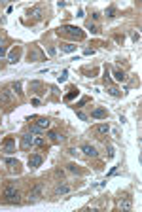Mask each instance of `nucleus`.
Segmentation results:
<instances>
[{"mask_svg":"<svg viewBox=\"0 0 142 212\" xmlns=\"http://www.w3.org/2000/svg\"><path fill=\"white\" fill-rule=\"evenodd\" d=\"M11 91H14V93H23V91H21V81H14V83H11Z\"/></svg>","mask_w":142,"mask_h":212,"instance_id":"obj_23","label":"nucleus"},{"mask_svg":"<svg viewBox=\"0 0 142 212\" xmlns=\"http://www.w3.org/2000/svg\"><path fill=\"white\" fill-rule=\"evenodd\" d=\"M91 117L93 119H106V117H108V112H106L104 108H95L91 112Z\"/></svg>","mask_w":142,"mask_h":212,"instance_id":"obj_10","label":"nucleus"},{"mask_svg":"<svg viewBox=\"0 0 142 212\" xmlns=\"http://www.w3.org/2000/svg\"><path fill=\"white\" fill-rule=\"evenodd\" d=\"M4 55H6V47H4V45H0V57H4Z\"/></svg>","mask_w":142,"mask_h":212,"instance_id":"obj_35","label":"nucleus"},{"mask_svg":"<svg viewBox=\"0 0 142 212\" xmlns=\"http://www.w3.org/2000/svg\"><path fill=\"white\" fill-rule=\"evenodd\" d=\"M61 51L63 53H72V51H76V45L74 44H61Z\"/></svg>","mask_w":142,"mask_h":212,"instance_id":"obj_19","label":"nucleus"},{"mask_svg":"<svg viewBox=\"0 0 142 212\" xmlns=\"http://www.w3.org/2000/svg\"><path fill=\"white\" fill-rule=\"evenodd\" d=\"M87 28H89L93 34H97V32H99V27H97V25H93V23H87Z\"/></svg>","mask_w":142,"mask_h":212,"instance_id":"obj_26","label":"nucleus"},{"mask_svg":"<svg viewBox=\"0 0 142 212\" xmlns=\"http://www.w3.org/2000/svg\"><path fill=\"white\" fill-rule=\"evenodd\" d=\"M140 40V34H138V32H133V42H138Z\"/></svg>","mask_w":142,"mask_h":212,"instance_id":"obj_31","label":"nucleus"},{"mask_svg":"<svg viewBox=\"0 0 142 212\" xmlns=\"http://www.w3.org/2000/svg\"><path fill=\"white\" fill-rule=\"evenodd\" d=\"M27 15L28 17H32V19H42V15H44V8H42V6H36V8H30L27 12Z\"/></svg>","mask_w":142,"mask_h":212,"instance_id":"obj_6","label":"nucleus"},{"mask_svg":"<svg viewBox=\"0 0 142 212\" xmlns=\"http://www.w3.org/2000/svg\"><path fill=\"white\" fill-rule=\"evenodd\" d=\"M104 15H106V17H114V15H116V6H108L106 12H104Z\"/></svg>","mask_w":142,"mask_h":212,"instance_id":"obj_22","label":"nucleus"},{"mask_svg":"<svg viewBox=\"0 0 142 212\" xmlns=\"http://www.w3.org/2000/svg\"><path fill=\"white\" fill-rule=\"evenodd\" d=\"M93 131H95L97 135H106V133L110 131V125H108V123H99V125H95Z\"/></svg>","mask_w":142,"mask_h":212,"instance_id":"obj_14","label":"nucleus"},{"mask_svg":"<svg viewBox=\"0 0 142 212\" xmlns=\"http://www.w3.org/2000/svg\"><path fill=\"white\" fill-rule=\"evenodd\" d=\"M34 138H36V136L32 135V133L23 135V136H21V148L27 150V148H30V146H34Z\"/></svg>","mask_w":142,"mask_h":212,"instance_id":"obj_5","label":"nucleus"},{"mask_svg":"<svg viewBox=\"0 0 142 212\" xmlns=\"http://www.w3.org/2000/svg\"><path fill=\"white\" fill-rule=\"evenodd\" d=\"M0 102L2 104H11L14 102V91L11 89H2L0 91Z\"/></svg>","mask_w":142,"mask_h":212,"instance_id":"obj_4","label":"nucleus"},{"mask_svg":"<svg viewBox=\"0 0 142 212\" xmlns=\"http://www.w3.org/2000/svg\"><path fill=\"white\" fill-rule=\"evenodd\" d=\"M2 201H4V203H8V205H17L19 201H21V199H19V191L15 190L14 186H8V188H6L4 190V195H2Z\"/></svg>","mask_w":142,"mask_h":212,"instance_id":"obj_2","label":"nucleus"},{"mask_svg":"<svg viewBox=\"0 0 142 212\" xmlns=\"http://www.w3.org/2000/svg\"><path fill=\"white\" fill-rule=\"evenodd\" d=\"M14 146H15L14 138H8L4 142V152H6V154H14Z\"/></svg>","mask_w":142,"mask_h":212,"instance_id":"obj_18","label":"nucleus"},{"mask_svg":"<svg viewBox=\"0 0 142 212\" xmlns=\"http://www.w3.org/2000/svg\"><path fill=\"white\" fill-rule=\"evenodd\" d=\"M28 61H30V63L44 61V53H42L40 49H32V51H28Z\"/></svg>","mask_w":142,"mask_h":212,"instance_id":"obj_8","label":"nucleus"},{"mask_svg":"<svg viewBox=\"0 0 142 212\" xmlns=\"http://www.w3.org/2000/svg\"><path fill=\"white\" fill-rule=\"evenodd\" d=\"M36 127H40L42 131H46V129H49V125H51V121L47 119V117H38L36 119V123H34Z\"/></svg>","mask_w":142,"mask_h":212,"instance_id":"obj_11","label":"nucleus"},{"mask_svg":"<svg viewBox=\"0 0 142 212\" xmlns=\"http://www.w3.org/2000/svg\"><path fill=\"white\" fill-rule=\"evenodd\" d=\"M68 154H70V155H78L80 152H78V150H76V148H70V150H68Z\"/></svg>","mask_w":142,"mask_h":212,"instance_id":"obj_30","label":"nucleus"},{"mask_svg":"<svg viewBox=\"0 0 142 212\" xmlns=\"http://www.w3.org/2000/svg\"><path fill=\"white\" fill-rule=\"evenodd\" d=\"M68 171L70 172H78V169H76V165H68Z\"/></svg>","mask_w":142,"mask_h":212,"instance_id":"obj_34","label":"nucleus"},{"mask_svg":"<svg viewBox=\"0 0 142 212\" xmlns=\"http://www.w3.org/2000/svg\"><path fill=\"white\" fill-rule=\"evenodd\" d=\"M66 76H68V72L64 70V72H63V74H61V76H59V81H64V80H66Z\"/></svg>","mask_w":142,"mask_h":212,"instance_id":"obj_29","label":"nucleus"},{"mask_svg":"<svg viewBox=\"0 0 142 212\" xmlns=\"http://www.w3.org/2000/svg\"><path fill=\"white\" fill-rule=\"evenodd\" d=\"M78 117H80V119H87V116L83 112H78Z\"/></svg>","mask_w":142,"mask_h":212,"instance_id":"obj_36","label":"nucleus"},{"mask_svg":"<svg viewBox=\"0 0 142 212\" xmlns=\"http://www.w3.org/2000/svg\"><path fill=\"white\" fill-rule=\"evenodd\" d=\"M30 89L34 91L36 95H42V93H44V91H42V89H44V83H42V81H36V80H34V81H30Z\"/></svg>","mask_w":142,"mask_h":212,"instance_id":"obj_15","label":"nucleus"},{"mask_svg":"<svg viewBox=\"0 0 142 212\" xmlns=\"http://www.w3.org/2000/svg\"><path fill=\"white\" fill-rule=\"evenodd\" d=\"M78 95H80V91L76 89V87H70V89H68V93L64 95V102H70V100H72L74 97H78Z\"/></svg>","mask_w":142,"mask_h":212,"instance_id":"obj_16","label":"nucleus"},{"mask_svg":"<svg viewBox=\"0 0 142 212\" xmlns=\"http://www.w3.org/2000/svg\"><path fill=\"white\" fill-rule=\"evenodd\" d=\"M118 207L121 208V210H131V208H133V199H131V197H123L118 203Z\"/></svg>","mask_w":142,"mask_h":212,"instance_id":"obj_9","label":"nucleus"},{"mask_svg":"<svg viewBox=\"0 0 142 212\" xmlns=\"http://www.w3.org/2000/svg\"><path fill=\"white\" fill-rule=\"evenodd\" d=\"M47 53H49V55H55L57 49H55V47H47Z\"/></svg>","mask_w":142,"mask_h":212,"instance_id":"obj_33","label":"nucleus"},{"mask_svg":"<svg viewBox=\"0 0 142 212\" xmlns=\"http://www.w3.org/2000/svg\"><path fill=\"white\" fill-rule=\"evenodd\" d=\"M0 123H2V119H0Z\"/></svg>","mask_w":142,"mask_h":212,"instance_id":"obj_37","label":"nucleus"},{"mask_svg":"<svg viewBox=\"0 0 142 212\" xmlns=\"http://www.w3.org/2000/svg\"><path fill=\"white\" fill-rule=\"evenodd\" d=\"M42 163H44V157H42V155H38V154H34V155H30V157H28V167H30V169L40 167Z\"/></svg>","mask_w":142,"mask_h":212,"instance_id":"obj_7","label":"nucleus"},{"mask_svg":"<svg viewBox=\"0 0 142 212\" xmlns=\"http://www.w3.org/2000/svg\"><path fill=\"white\" fill-rule=\"evenodd\" d=\"M42 191H44V186L36 184L30 191H28V203H38V201L42 199Z\"/></svg>","mask_w":142,"mask_h":212,"instance_id":"obj_3","label":"nucleus"},{"mask_svg":"<svg viewBox=\"0 0 142 212\" xmlns=\"http://www.w3.org/2000/svg\"><path fill=\"white\" fill-rule=\"evenodd\" d=\"M108 157H114V148H110V146H108Z\"/></svg>","mask_w":142,"mask_h":212,"instance_id":"obj_32","label":"nucleus"},{"mask_svg":"<svg viewBox=\"0 0 142 212\" xmlns=\"http://www.w3.org/2000/svg\"><path fill=\"white\" fill-rule=\"evenodd\" d=\"M4 163L8 165V167H11V169H14V167H19V161H17V159H14V157H8V159H4Z\"/></svg>","mask_w":142,"mask_h":212,"instance_id":"obj_21","label":"nucleus"},{"mask_svg":"<svg viewBox=\"0 0 142 212\" xmlns=\"http://www.w3.org/2000/svg\"><path fill=\"white\" fill-rule=\"evenodd\" d=\"M30 133H34V135H42L44 131H42L40 127H36V125H30Z\"/></svg>","mask_w":142,"mask_h":212,"instance_id":"obj_27","label":"nucleus"},{"mask_svg":"<svg viewBox=\"0 0 142 212\" xmlns=\"http://www.w3.org/2000/svg\"><path fill=\"white\" fill-rule=\"evenodd\" d=\"M59 34L70 36V38H74V40H83V38H85V32H83L80 27H74V25H64V27H61Z\"/></svg>","mask_w":142,"mask_h":212,"instance_id":"obj_1","label":"nucleus"},{"mask_svg":"<svg viewBox=\"0 0 142 212\" xmlns=\"http://www.w3.org/2000/svg\"><path fill=\"white\" fill-rule=\"evenodd\" d=\"M82 152L87 155V157H97V150L93 148L91 144H83V146H82Z\"/></svg>","mask_w":142,"mask_h":212,"instance_id":"obj_12","label":"nucleus"},{"mask_svg":"<svg viewBox=\"0 0 142 212\" xmlns=\"http://www.w3.org/2000/svg\"><path fill=\"white\" fill-rule=\"evenodd\" d=\"M114 78H116V81H125V80H127L125 72H123V70H119V68H118V70H114Z\"/></svg>","mask_w":142,"mask_h":212,"instance_id":"obj_20","label":"nucleus"},{"mask_svg":"<svg viewBox=\"0 0 142 212\" xmlns=\"http://www.w3.org/2000/svg\"><path fill=\"white\" fill-rule=\"evenodd\" d=\"M34 146H44V138H42V136H36V138H34Z\"/></svg>","mask_w":142,"mask_h":212,"instance_id":"obj_28","label":"nucleus"},{"mask_svg":"<svg viewBox=\"0 0 142 212\" xmlns=\"http://www.w3.org/2000/svg\"><path fill=\"white\" fill-rule=\"evenodd\" d=\"M19 57H21V47H15L11 53H9V63L11 64H15L19 61Z\"/></svg>","mask_w":142,"mask_h":212,"instance_id":"obj_17","label":"nucleus"},{"mask_svg":"<svg viewBox=\"0 0 142 212\" xmlns=\"http://www.w3.org/2000/svg\"><path fill=\"white\" fill-rule=\"evenodd\" d=\"M49 138L53 140V142H59V140H63V138L59 136V133H55V131H51V133H49Z\"/></svg>","mask_w":142,"mask_h":212,"instance_id":"obj_25","label":"nucleus"},{"mask_svg":"<svg viewBox=\"0 0 142 212\" xmlns=\"http://www.w3.org/2000/svg\"><path fill=\"white\" fill-rule=\"evenodd\" d=\"M108 93H110L112 97H119V95H121V93H119V89H118V87H114V85L108 87Z\"/></svg>","mask_w":142,"mask_h":212,"instance_id":"obj_24","label":"nucleus"},{"mask_svg":"<svg viewBox=\"0 0 142 212\" xmlns=\"http://www.w3.org/2000/svg\"><path fill=\"white\" fill-rule=\"evenodd\" d=\"M66 193H70V186H68V184H61V186H57L55 197H61V195H66Z\"/></svg>","mask_w":142,"mask_h":212,"instance_id":"obj_13","label":"nucleus"}]
</instances>
